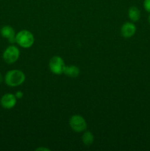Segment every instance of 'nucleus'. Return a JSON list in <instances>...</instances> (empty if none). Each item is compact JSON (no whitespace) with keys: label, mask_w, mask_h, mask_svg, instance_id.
Segmentation results:
<instances>
[{"label":"nucleus","mask_w":150,"mask_h":151,"mask_svg":"<svg viewBox=\"0 0 150 151\" xmlns=\"http://www.w3.org/2000/svg\"><path fill=\"white\" fill-rule=\"evenodd\" d=\"M69 125L74 131L77 133L82 132L87 128V123L85 119L82 116L78 114L73 115L70 118Z\"/></svg>","instance_id":"39448f33"},{"label":"nucleus","mask_w":150,"mask_h":151,"mask_svg":"<svg viewBox=\"0 0 150 151\" xmlns=\"http://www.w3.org/2000/svg\"><path fill=\"white\" fill-rule=\"evenodd\" d=\"M82 142L86 146H90L93 144L94 141V137L92 133L89 131H85L82 137Z\"/></svg>","instance_id":"9b49d317"},{"label":"nucleus","mask_w":150,"mask_h":151,"mask_svg":"<svg viewBox=\"0 0 150 151\" xmlns=\"http://www.w3.org/2000/svg\"><path fill=\"white\" fill-rule=\"evenodd\" d=\"M15 95H16V98H17V99H21L22 97H23L24 94H23V92H22V91H17V92L16 93V94H15Z\"/></svg>","instance_id":"ddd939ff"},{"label":"nucleus","mask_w":150,"mask_h":151,"mask_svg":"<svg viewBox=\"0 0 150 151\" xmlns=\"http://www.w3.org/2000/svg\"><path fill=\"white\" fill-rule=\"evenodd\" d=\"M2 81H3V76H2V75H1V72H0V83H1Z\"/></svg>","instance_id":"2eb2a0df"},{"label":"nucleus","mask_w":150,"mask_h":151,"mask_svg":"<svg viewBox=\"0 0 150 151\" xmlns=\"http://www.w3.org/2000/svg\"><path fill=\"white\" fill-rule=\"evenodd\" d=\"M79 73H80V70L79 67L76 66H66L63 74L70 78H76L79 76Z\"/></svg>","instance_id":"1a4fd4ad"},{"label":"nucleus","mask_w":150,"mask_h":151,"mask_svg":"<svg viewBox=\"0 0 150 151\" xmlns=\"http://www.w3.org/2000/svg\"><path fill=\"white\" fill-rule=\"evenodd\" d=\"M148 22H149V23L150 24V15L149 16V17H148Z\"/></svg>","instance_id":"dca6fc26"},{"label":"nucleus","mask_w":150,"mask_h":151,"mask_svg":"<svg viewBox=\"0 0 150 151\" xmlns=\"http://www.w3.org/2000/svg\"><path fill=\"white\" fill-rule=\"evenodd\" d=\"M20 56V51L19 48L14 45H10L4 50L2 58L4 61L8 64L14 63L18 60Z\"/></svg>","instance_id":"7ed1b4c3"},{"label":"nucleus","mask_w":150,"mask_h":151,"mask_svg":"<svg viewBox=\"0 0 150 151\" xmlns=\"http://www.w3.org/2000/svg\"><path fill=\"white\" fill-rule=\"evenodd\" d=\"M35 42L34 35L30 31L23 29L19 31L16 35V43L22 48L27 49L32 47Z\"/></svg>","instance_id":"f03ea898"},{"label":"nucleus","mask_w":150,"mask_h":151,"mask_svg":"<svg viewBox=\"0 0 150 151\" xmlns=\"http://www.w3.org/2000/svg\"><path fill=\"white\" fill-rule=\"evenodd\" d=\"M0 33L3 38H6L11 44L16 42V32L14 29L10 25L3 26L0 29Z\"/></svg>","instance_id":"0eeeda50"},{"label":"nucleus","mask_w":150,"mask_h":151,"mask_svg":"<svg viewBox=\"0 0 150 151\" xmlns=\"http://www.w3.org/2000/svg\"><path fill=\"white\" fill-rule=\"evenodd\" d=\"M128 16L129 19L133 22H137L141 18V11L139 9L135 6H132L129 9Z\"/></svg>","instance_id":"9d476101"},{"label":"nucleus","mask_w":150,"mask_h":151,"mask_svg":"<svg viewBox=\"0 0 150 151\" xmlns=\"http://www.w3.org/2000/svg\"><path fill=\"white\" fill-rule=\"evenodd\" d=\"M17 103V98L16 95L10 93L4 94L0 100V104L2 108L5 109H11L16 105Z\"/></svg>","instance_id":"423d86ee"},{"label":"nucleus","mask_w":150,"mask_h":151,"mask_svg":"<svg viewBox=\"0 0 150 151\" xmlns=\"http://www.w3.org/2000/svg\"><path fill=\"white\" fill-rule=\"evenodd\" d=\"M144 7L146 10V11L150 13V0H144Z\"/></svg>","instance_id":"f8f14e48"},{"label":"nucleus","mask_w":150,"mask_h":151,"mask_svg":"<svg viewBox=\"0 0 150 151\" xmlns=\"http://www.w3.org/2000/svg\"><path fill=\"white\" fill-rule=\"evenodd\" d=\"M24 73L19 69H13L10 70L5 74L4 82L8 86L16 87L21 85L25 81Z\"/></svg>","instance_id":"f257e3e1"},{"label":"nucleus","mask_w":150,"mask_h":151,"mask_svg":"<svg viewBox=\"0 0 150 151\" xmlns=\"http://www.w3.org/2000/svg\"><path fill=\"white\" fill-rule=\"evenodd\" d=\"M49 69L52 73L54 75H62L64 73L65 68H66V64L62 58L60 56H54L51 58L49 60Z\"/></svg>","instance_id":"20e7f679"},{"label":"nucleus","mask_w":150,"mask_h":151,"mask_svg":"<svg viewBox=\"0 0 150 151\" xmlns=\"http://www.w3.org/2000/svg\"><path fill=\"white\" fill-rule=\"evenodd\" d=\"M36 151H38V150H48V151H49L50 150L49 149H48V148H46V147H38V148H37L36 150H35Z\"/></svg>","instance_id":"4468645a"},{"label":"nucleus","mask_w":150,"mask_h":151,"mask_svg":"<svg viewBox=\"0 0 150 151\" xmlns=\"http://www.w3.org/2000/svg\"><path fill=\"white\" fill-rule=\"evenodd\" d=\"M136 32V27L132 22H126L121 28V34L124 38H131Z\"/></svg>","instance_id":"6e6552de"}]
</instances>
